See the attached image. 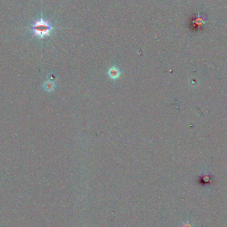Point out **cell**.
I'll use <instances>...</instances> for the list:
<instances>
[{
	"label": "cell",
	"instance_id": "cell-1",
	"mask_svg": "<svg viewBox=\"0 0 227 227\" xmlns=\"http://www.w3.org/2000/svg\"><path fill=\"white\" fill-rule=\"evenodd\" d=\"M52 29L53 28L49 23L43 19L35 22V25L33 26L34 33L40 37H44L49 35Z\"/></svg>",
	"mask_w": 227,
	"mask_h": 227
},
{
	"label": "cell",
	"instance_id": "cell-2",
	"mask_svg": "<svg viewBox=\"0 0 227 227\" xmlns=\"http://www.w3.org/2000/svg\"><path fill=\"white\" fill-rule=\"evenodd\" d=\"M109 75H110V78L116 79V78L119 77L120 71L118 68H116L115 67H112L109 70Z\"/></svg>",
	"mask_w": 227,
	"mask_h": 227
},
{
	"label": "cell",
	"instance_id": "cell-3",
	"mask_svg": "<svg viewBox=\"0 0 227 227\" xmlns=\"http://www.w3.org/2000/svg\"><path fill=\"white\" fill-rule=\"evenodd\" d=\"M183 227H193V226H192V224H190V223H186L184 224Z\"/></svg>",
	"mask_w": 227,
	"mask_h": 227
}]
</instances>
